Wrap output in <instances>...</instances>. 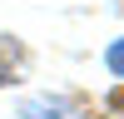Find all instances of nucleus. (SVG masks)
<instances>
[{"label": "nucleus", "instance_id": "f257e3e1", "mask_svg": "<svg viewBox=\"0 0 124 119\" xmlns=\"http://www.w3.org/2000/svg\"><path fill=\"white\" fill-rule=\"evenodd\" d=\"M15 65H20V45H15V40H5V35H0V84H5L10 74H15Z\"/></svg>", "mask_w": 124, "mask_h": 119}, {"label": "nucleus", "instance_id": "f03ea898", "mask_svg": "<svg viewBox=\"0 0 124 119\" xmlns=\"http://www.w3.org/2000/svg\"><path fill=\"white\" fill-rule=\"evenodd\" d=\"M109 69H114V74H124V40L109 50Z\"/></svg>", "mask_w": 124, "mask_h": 119}]
</instances>
